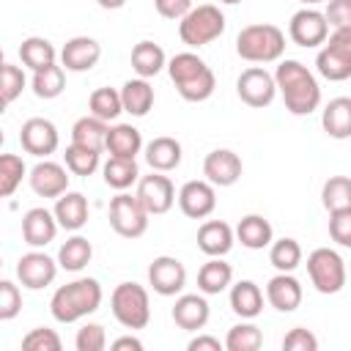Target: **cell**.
Returning a JSON list of instances; mask_svg holds the SVG:
<instances>
[{"label": "cell", "instance_id": "6", "mask_svg": "<svg viewBox=\"0 0 351 351\" xmlns=\"http://www.w3.org/2000/svg\"><path fill=\"white\" fill-rule=\"evenodd\" d=\"M222 33H225V14H222L217 5H211V3L195 5V8L178 22V36H181V41H184L186 47H192V49L217 41Z\"/></svg>", "mask_w": 351, "mask_h": 351}, {"label": "cell", "instance_id": "34", "mask_svg": "<svg viewBox=\"0 0 351 351\" xmlns=\"http://www.w3.org/2000/svg\"><path fill=\"white\" fill-rule=\"evenodd\" d=\"M101 176H104V184L123 192L129 189L132 184L140 181V167L134 159H123V156H110L104 165H101Z\"/></svg>", "mask_w": 351, "mask_h": 351}, {"label": "cell", "instance_id": "3", "mask_svg": "<svg viewBox=\"0 0 351 351\" xmlns=\"http://www.w3.org/2000/svg\"><path fill=\"white\" fill-rule=\"evenodd\" d=\"M167 74H170V80H173V85L184 101H206L217 88L214 71L195 52L173 55L167 60Z\"/></svg>", "mask_w": 351, "mask_h": 351}, {"label": "cell", "instance_id": "4", "mask_svg": "<svg viewBox=\"0 0 351 351\" xmlns=\"http://www.w3.org/2000/svg\"><path fill=\"white\" fill-rule=\"evenodd\" d=\"M236 52L250 63H274L285 52V33L277 25H247L236 36Z\"/></svg>", "mask_w": 351, "mask_h": 351}, {"label": "cell", "instance_id": "26", "mask_svg": "<svg viewBox=\"0 0 351 351\" xmlns=\"http://www.w3.org/2000/svg\"><path fill=\"white\" fill-rule=\"evenodd\" d=\"M321 126L332 140H348L351 137V96L332 99L321 112Z\"/></svg>", "mask_w": 351, "mask_h": 351}, {"label": "cell", "instance_id": "45", "mask_svg": "<svg viewBox=\"0 0 351 351\" xmlns=\"http://www.w3.org/2000/svg\"><path fill=\"white\" fill-rule=\"evenodd\" d=\"M27 80H25V71L14 63H3V82H0V90H3V104H11L22 90H25Z\"/></svg>", "mask_w": 351, "mask_h": 351}, {"label": "cell", "instance_id": "5", "mask_svg": "<svg viewBox=\"0 0 351 351\" xmlns=\"http://www.w3.org/2000/svg\"><path fill=\"white\" fill-rule=\"evenodd\" d=\"M112 315L126 329H145L151 321V299L140 282H121L110 296Z\"/></svg>", "mask_w": 351, "mask_h": 351}, {"label": "cell", "instance_id": "36", "mask_svg": "<svg viewBox=\"0 0 351 351\" xmlns=\"http://www.w3.org/2000/svg\"><path fill=\"white\" fill-rule=\"evenodd\" d=\"M55 58H58V52H55L52 41L41 38V36H30V38H25V41L19 44V60H22L27 69H33V71L52 66Z\"/></svg>", "mask_w": 351, "mask_h": 351}, {"label": "cell", "instance_id": "25", "mask_svg": "<svg viewBox=\"0 0 351 351\" xmlns=\"http://www.w3.org/2000/svg\"><path fill=\"white\" fill-rule=\"evenodd\" d=\"M181 156H184V148L176 137H154L148 145H145V162L151 170H159V173H170L181 165Z\"/></svg>", "mask_w": 351, "mask_h": 351}, {"label": "cell", "instance_id": "13", "mask_svg": "<svg viewBox=\"0 0 351 351\" xmlns=\"http://www.w3.org/2000/svg\"><path fill=\"white\" fill-rule=\"evenodd\" d=\"M19 145H22L25 154L38 156V159H47L60 145L58 126L49 118H27L22 123V129H19Z\"/></svg>", "mask_w": 351, "mask_h": 351}, {"label": "cell", "instance_id": "31", "mask_svg": "<svg viewBox=\"0 0 351 351\" xmlns=\"http://www.w3.org/2000/svg\"><path fill=\"white\" fill-rule=\"evenodd\" d=\"M121 99H123V112L134 115V118H143L151 112L154 107V88L148 80L137 77V80H126L123 88H121Z\"/></svg>", "mask_w": 351, "mask_h": 351}, {"label": "cell", "instance_id": "50", "mask_svg": "<svg viewBox=\"0 0 351 351\" xmlns=\"http://www.w3.org/2000/svg\"><path fill=\"white\" fill-rule=\"evenodd\" d=\"M326 22L329 27H351V0H326Z\"/></svg>", "mask_w": 351, "mask_h": 351}, {"label": "cell", "instance_id": "21", "mask_svg": "<svg viewBox=\"0 0 351 351\" xmlns=\"http://www.w3.org/2000/svg\"><path fill=\"white\" fill-rule=\"evenodd\" d=\"M302 282L293 277V271H277L269 282H266V302L277 310V313H293L302 304Z\"/></svg>", "mask_w": 351, "mask_h": 351}, {"label": "cell", "instance_id": "42", "mask_svg": "<svg viewBox=\"0 0 351 351\" xmlns=\"http://www.w3.org/2000/svg\"><path fill=\"white\" fill-rule=\"evenodd\" d=\"M263 346V332L255 324H236L225 335L228 351H258Z\"/></svg>", "mask_w": 351, "mask_h": 351}, {"label": "cell", "instance_id": "18", "mask_svg": "<svg viewBox=\"0 0 351 351\" xmlns=\"http://www.w3.org/2000/svg\"><path fill=\"white\" fill-rule=\"evenodd\" d=\"M241 170H244L241 159L230 148H217V151L206 154V159H203V176L214 186H233L241 178Z\"/></svg>", "mask_w": 351, "mask_h": 351}, {"label": "cell", "instance_id": "52", "mask_svg": "<svg viewBox=\"0 0 351 351\" xmlns=\"http://www.w3.org/2000/svg\"><path fill=\"white\" fill-rule=\"evenodd\" d=\"M186 348H189V351H222L225 343H219V340L211 337V335H197V337H192V340L186 343Z\"/></svg>", "mask_w": 351, "mask_h": 351}, {"label": "cell", "instance_id": "51", "mask_svg": "<svg viewBox=\"0 0 351 351\" xmlns=\"http://www.w3.org/2000/svg\"><path fill=\"white\" fill-rule=\"evenodd\" d=\"M154 5H156V14L159 16H165V19H184L195 5H192V0H154Z\"/></svg>", "mask_w": 351, "mask_h": 351}, {"label": "cell", "instance_id": "27", "mask_svg": "<svg viewBox=\"0 0 351 351\" xmlns=\"http://www.w3.org/2000/svg\"><path fill=\"white\" fill-rule=\"evenodd\" d=\"M236 241H241V247L247 250H263L274 241V230L271 222L261 214H247L239 219L236 225Z\"/></svg>", "mask_w": 351, "mask_h": 351}, {"label": "cell", "instance_id": "53", "mask_svg": "<svg viewBox=\"0 0 351 351\" xmlns=\"http://www.w3.org/2000/svg\"><path fill=\"white\" fill-rule=\"evenodd\" d=\"M110 348L112 351H143V340L140 337H132V335H123V337L112 340Z\"/></svg>", "mask_w": 351, "mask_h": 351}, {"label": "cell", "instance_id": "9", "mask_svg": "<svg viewBox=\"0 0 351 351\" xmlns=\"http://www.w3.org/2000/svg\"><path fill=\"white\" fill-rule=\"evenodd\" d=\"M148 211L137 195L118 192L110 200V228L123 239H140L148 230Z\"/></svg>", "mask_w": 351, "mask_h": 351}, {"label": "cell", "instance_id": "39", "mask_svg": "<svg viewBox=\"0 0 351 351\" xmlns=\"http://www.w3.org/2000/svg\"><path fill=\"white\" fill-rule=\"evenodd\" d=\"M88 110L90 115L101 118V121H115L121 112H123V99H121V90L115 88H96L88 99Z\"/></svg>", "mask_w": 351, "mask_h": 351}, {"label": "cell", "instance_id": "20", "mask_svg": "<svg viewBox=\"0 0 351 351\" xmlns=\"http://www.w3.org/2000/svg\"><path fill=\"white\" fill-rule=\"evenodd\" d=\"M58 217L55 211H47L44 206H36L30 211H25L22 217V239L25 244H30L33 250H41L47 247L49 241H55L58 236Z\"/></svg>", "mask_w": 351, "mask_h": 351}, {"label": "cell", "instance_id": "54", "mask_svg": "<svg viewBox=\"0 0 351 351\" xmlns=\"http://www.w3.org/2000/svg\"><path fill=\"white\" fill-rule=\"evenodd\" d=\"M101 8H107V11H115V8H123L126 5V0H96Z\"/></svg>", "mask_w": 351, "mask_h": 351}, {"label": "cell", "instance_id": "2", "mask_svg": "<svg viewBox=\"0 0 351 351\" xmlns=\"http://www.w3.org/2000/svg\"><path fill=\"white\" fill-rule=\"evenodd\" d=\"M101 282L96 277H80L74 282L60 285L52 299H49V313L58 324H74L90 313L99 310L101 304Z\"/></svg>", "mask_w": 351, "mask_h": 351}, {"label": "cell", "instance_id": "41", "mask_svg": "<svg viewBox=\"0 0 351 351\" xmlns=\"http://www.w3.org/2000/svg\"><path fill=\"white\" fill-rule=\"evenodd\" d=\"M99 156H101V151L85 148V145H77V143H71V145L66 148V154H63L69 173H74V176H85V178L93 176V173L99 170Z\"/></svg>", "mask_w": 351, "mask_h": 351}, {"label": "cell", "instance_id": "48", "mask_svg": "<svg viewBox=\"0 0 351 351\" xmlns=\"http://www.w3.org/2000/svg\"><path fill=\"white\" fill-rule=\"evenodd\" d=\"M282 348L285 351H318V337L304 326H293L282 337Z\"/></svg>", "mask_w": 351, "mask_h": 351}, {"label": "cell", "instance_id": "14", "mask_svg": "<svg viewBox=\"0 0 351 351\" xmlns=\"http://www.w3.org/2000/svg\"><path fill=\"white\" fill-rule=\"evenodd\" d=\"M134 195L140 197V203L145 206V211L154 214V217L167 214V211L173 208V203H176V186H173V181H170L165 173H159V170H154L151 176H140Z\"/></svg>", "mask_w": 351, "mask_h": 351}, {"label": "cell", "instance_id": "49", "mask_svg": "<svg viewBox=\"0 0 351 351\" xmlns=\"http://www.w3.org/2000/svg\"><path fill=\"white\" fill-rule=\"evenodd\" d=\"M329 236L340 247H351V208L329 214Z\"/></svg>", "mask_w": 351, "mask_h": 351}, {"label": "cell", "instance_id": "56", "mask_svg": "<svg viewBox=\"0 0 351 351\" xmlns=\"http://www.w3.org/2000/svg\"><path fill=\"white\" fill-rule=\"evenodd\" d=\"M219 3H225V5H236V3H241V0H219Z\"/></svg>", "mask_w": 351, "mask_h": 351}, {"label": "cell", "instance_id": "55", "mask_svg": "<svg viewBox=\"0 0 351 351\" xmlns=\"http://www.w3.org/2000/svg\"><path fill=\"white\" fill-rule=\"evenodd\" d=\"M302 5H318V3H326V0H299Z\"/></svg>", "mask_w": 351, "mask_h": 351}, {"label": "cell", "instance_id": "30", "mask_svg": "<svg viewBox=\"0 0 351 351\" xmlns=\"http://www.w3.org/2000/svg\"><path fill=\"white\" fill-rule=\"evenodd\" d=\"M143 151V134L132 123H115L110 126L107 134V154L110 156H123V159H137Z\"/></svg>", "mask_w": 351, "mask_h": 351}, {"label": "cell", "instance_id": "29", "mask_svg": "<svg viewBox=\"0 0 351 351\" xmlns=\"http://www.w3.org/2000/svg\"><path fill=\"white\" fill-rule=\"evenodd\" d=\"M230 282H233V269L222 258H208L197 271V288L206 296H217V293L228 291Z\"/></svg>", "mask_w": 351, "mask_h": 351}, {"label": "cell", "instance_id": "22", "mask_svg": "<svg viewBox=\"0 0 351 351\" xmlns=\"http://www.w3.org/2000/svg\"><path fill=\"white\" fill-rule=\"evenodd\" d=\"M208 302H206V293H181L173 304V321L178 329H186V332H197L208 324Z\"/></svg>", "mask_w": 351, "mask_h": 351}, {"label": "cell", "instance_id": "37", "mask_svg": "<svg viewBox=\"0 0 351 351\" xmlns=\"http://www.w3.org/2000/svg\"><path fill=\"white\" fill-rule=\"evenodd\" d=\"M321 203L329 214L348 211L351 208V178L348 176H332L321 186Z\"/></svg>", "mask_w": 351, "mask_h": 351}, {"label": "cell", "instance_id": "10", "mask_svg": "<svg viewBox=\"0 0 351 351\" xmlns=\"http://www.w3.org/2000/svg\"><path fill=\"white\" fill-rule=\"evenodd\" d=\"M288 36L296 47H304V49H315V47L326 44V38H329L326 14L313 5L299 8L288 22Z\"/></svg>", "mask_w": 351, "mask_h": 351}, {"label": "cell", "instance_id": "11", "mask_svg": "<svg viewBox=\"0 0 351 351\" xmlns=\"http://www.w3.org/2000/svg\"><path fill=\"white\" fill-rule=\"evenodd\" d=\"M236 93L239 99L247 104V107H255V110H263L274 101L277 96V80L274 74H269L266 69L261 66H250L239 74L236 80Z\"/></svg>", "mask_w": 351, "mask_h": 351}, {"label": "cell", "instance_id": "24", "mask_svg": "<svg viewBox=\"0 0 351 351\" xmlns=\"http://www.w3.org/2000/svg\"><path fill=\"white\" fill-rule=\"evenodd\" d=\"M55 217H58V225L63 230H80L85 228L88 217H90V208H88V197L82 192H63L60 197H55Z\"/></svg>", "mask_w": 351, "mask_h": 351}, {"label": "cell", "instance_id": "33", "mask_svg": "<svg viewBox=\"0 0 351 351\" xmlns=\"http://www.w3.org/2000/svg\"><path fill=\"white\" fill-rule=\"evenodd\" d=\"M165 66H167V55H165V49L159 44H154V41L134 44V49H132V69L137 71V77H143V80L156 77Z\"/></svg>", "mask_w": 351, "mask_h": 351}, {"label": "cell", "instance_id": "7", "mask_svg": "<svg viewBox=\"0 0 351 351\" xmlns=\"http://www.w3.org/2000/svg\"><path fill=\"white\" fill-rule=\"evenodd\" d=\"M315 69L329 82L351 77V27H335L315 55Z\"/></svg>", "mask_w": 351, "mask_h": 351}, {"label": "cell", "instance_id": "23", "mask_svg": "<svg viewBox=\"0 0 351 351\" xmlns=\"http://www.w3.org/2000/svg\"><path fill=\"white\" fill-rule=\"evenodd\" d=\"M236 241V230L222 222V219H208L197 228V250L206 252L208 258H222L233 250Z\"/></svg>", "mask_w": 351, "mask_h": 351}, {"label": "cell", "instance_id": "35", "mask_svg": "<svg viewBox=\"0 0 351 351\" xmlns=\"http://www.w3.org/2000/svg\"><path fill=\"white\" fill-rule=\"evenodd\" d=\"M90 258H93V247L85 236H71L58 250V263L66 271H82L90 263Z\"/></svg>", "mask_w": 351, "mask_h": 351}, {"label": "cell", "instance_id": "40", "mask_svg": "<svg viewBox=\"0 0 351 351\" xmlns=\"http://www.w3.org/2000/svg\"><path fill=\"white\" fill-rule=\"evenodd\" d=\"M269 263L277 271H296L302 263V247L296 239H277L269 244Z\"/></svg>", "mask_w": 351, "mask_h": 351}, {"label": "cell", "instance_id": "46", "mask_svg": "<svg viewBox=\"0 0 351 351\" xmlns=\"http://www.w3.org/2000/svg\"><path fill=\"white\" fill-rule=\"evenodd\" d=\"M74 346L77 351H104L107 348V335H104V326L101 324H85L77 329V337H74Z\"/></svg>", "mask_w": 351, "mask_h": 351}, {"label": "cell", "instance_id": "43", "mask_svg": "<svg viewBox=\"0 0 351 351\" xmlns=\"http://www.w3.org/2000/svg\"><path fill=\"white\" fill-rule=\"evenodd\" d=\"M27 167L22 162V156L16 154H3L0 156V195L3 197H11L16 192V186L22 184Z\"/></svg>", "mask_w": 351, "mask_h": 351}, {"label": "cell", "instance_id": "38", "mask_svg": "<svg viewBox=\"0 0 351 351\" xmlns=\"http://www.w3.org/2000/svg\"><path fill=\"white\" fill-rule=\"evenodd\" d=\"M33 93L38 99H58L63 90H66V69L52 63L47 69H38L33 71Z\"/></svg>", "mask_w": 351, "mask_h": 351}, {"label": "cell", "instance_id": "44", "mask_svg": "<svg viewBox=\"0 0 351 351\" xmlns=\"http://www.w3.org/2000/svg\"><path fill=\"white\" fill-rule=\"evenodd\" d=\"M60 346H63L60 335L55 329H47V326H36L22 337L25 351H60Z\"/></svg>", "mask_w": 351, "mask_h": 351}, {"label": "cell", "instance_id": "1", "mask_svg": "<svg viewBox=\"0 0 351 351\" xmlns=\"http://www.w3.org/2000/svg\"><path fill=\"white\" fill-rule=\"evenodd\" d=\"M274 80L282 104L291 115H310L321 107V85L302 60H288V58L280 60Z\"/></svg>", "mask_w": 351, "mask_h": 351}, {"label": "cell", "instance_id": "12", "mask_svg": "<svg viewBox=\"0 0 351 351\" xmlns=\"http://www.w3.org/2000/svg\"><path fill=\"white\" fill-rule=\"evenodd\" d=\"M58 269H60L58 258H49L47 252L33 250V252H25L16 261V280L27 291H41V288H47V285L55 282Z\"/></svg>", "mask_w": 351, "mask_h": 351}, {"label": "cell", "instance_id": "28", "mask_svg": "<svg viewBox=\"0 0 351 351\" xmlns=\"http://www.w3.org/2000/svg\"><path fill=\"white\" fill-rule=\"evenodd\" d=\"M230 310L239 318H258L263 313V291L252 280H239L230 285Z\"/></svg>", "mask_w": 351, "mask_h": 351}, {"label": "cell", "instance_id": "32", "mask_svg": "<svg viewBox=\"0 0 351 351\" xmlns=\"http://www.w3.org/2000/svg\"><path fill=\"white\" fill-rule=\"evenodd\" d=\"M107 134H110V123L96 115H85L71 126V143L93 151H107Z\"/></svg>", "mask_w": 351, "mask_h": 351}, {"label": "cell", "instance_id": "17", "mask_svg": "<svg viewBox=\"0 0 351 351\" xmlns=\"http://www.w3.org/2000/svg\"><path fill=\"white\" fill-rule=\"evenodd\" d=\"M99 58H101V44L90 36H74L60 49V66L66 71H77V74L90 71L99 63Z\"/></svg>", "mask_w": 351, "mask_h": 351}, {"label": "cell", "instance_id": "8", "mask_svg": "<svg viewBox=\"0 0 351 351\" xmlns=\"http://www.w3.org/2000/svg\"><path fill=\"white\" fill-rule=\"evenodd\" d=\"M307 274L318 293H340L346 285V261L329 247H318L307 255Z\"/></svg>", "mask_w": 351, "mask_h": 351}, {"label": "cell", "instance_id": "19", "mask_svg": "<svg viewBox=\"0 0 351 351\" xmlns=\"http://www.w3.org/2000/svg\"><path fill=\"white\" fill-rule=\"evenodd\" d=\"M69 167L58 165V162H49V159H41L38 165H33L27 181H30V189L38 195V197H60L63 192H69Z\"/></svg>", "mask_w": 351, "mask_h": 351}, {"label": "cell", "instance_id": "15", "mask_svg": "<svg viewBox=\"0 0 351 351\" xmlns=\"http://www.w3.org/2000/svg\"><path fill=\"white\" fill-rule=\"evenodd\" d=\"M148 285L159 296H178L186 285V269L173 255H159L148 266Z\"/></svg>", "mask_w": 351, "mask_h": 351}, {"label": "cell", "instance_id": "47", "mask_svg": "<svg viewBox=\"0 0 351 351\" xmlns=\"http://www.w3.org/2000/svg\"><path fill=\"white\" fill-rule=\"evenodd\" d=\"M22 310V291L11 280H0V321L16 318Z\"/></svg>", "mask_w": 351, "mask_h": 351}, {"label": "cell", "instance_id": "16", "mask_svg": "<svg viewBox=\"0 0 351 351\" xmlns=\"http://www.w3.org/2000/svg\"><path fill=\"white\" fill-rule=\"evenodd\" d=\"M178 208L189 219H206L217 208V192L211 181H186L178 189Z\"/></svg>", "mask_w": 351, "mask_h": 351}]
</instances>
